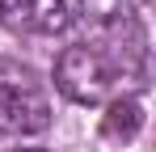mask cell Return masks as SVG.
<instances>
[{"label":"cell","mask_w":156,"mask_h":152,"mask_svg":"<svg viewBox=\"0 0 156 152\" xmlns=\"http://www.w3.org/2000/svg\"><path fill=\"white\" fill-rule=\"evenodd\" d=\"M127 68H118L110 55H101L89 42H76L55 59V89L76 106H105L118 93H127Z\"/></svg>","instance_id":"7a4b0ae2"},{"label":"cell","mask_w":156,"mask_h":152,"mask_svg":"<svg viewBox=\"0 0 156 152\" xmlns=\"http://www.w3.org/2000/svg\"><path fill=\"white\" fill-rule=\"evenodd\" d=\"M0 21L13 34L51 38V34H63L72 17L63 0H0Z\"/></svg>","instance_id":"277c9868"},{"label":"cell","mask_w":156,"mask_h":152,"mask_svg":"<svg viewBox=\"0 0 156 152\" xmlns=\"http://www.w3.org/2000/svg\"><path fill=\"white\" fill-rule=\"evenodd\" d=\"M144 97L139 93H118L114 101H105V114H101V135L105 139H118L127 144L144 131Z\"/></svg>","instance_id":"5b68a950"},{"label":"cell","mask_w":156,"mask_h":152,"mask_svg":"<svg viewBox=\"0 0 156 152\" xmlns=\"http://www.w3.org/2000/svg\"><path fill=\"white\" fill-rule=\"evenodd\" d=\"M68 17L84 30L89 47H97L118 68L139 76V68H144V30H139L131 0H76V9Z\"/></svg>","instance_id":"6da1fadb"},{"label":"cell","mask_w":156,"mask_h":152,"mask_svg":"<svg viewBox=\"0 0 156 152\" xmlns=\"http://www.w3.org/2000/svg\"><path fill=\"white\" fill-rule=\"evenodd\" d=\"M51 127V97L42 80L21 68L0 59V135H38Z\"/></svg>","instance_id":"3957f363"}]
</instances>
